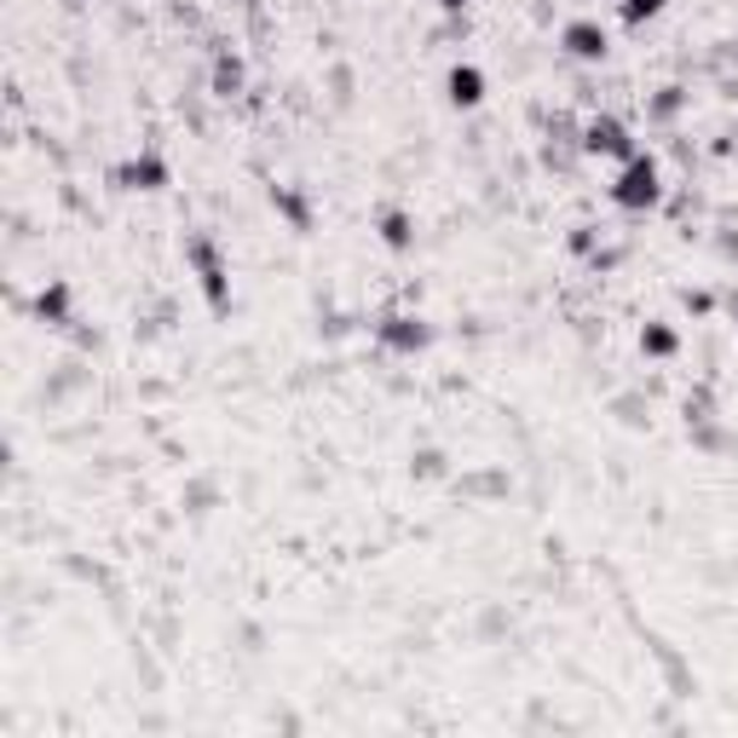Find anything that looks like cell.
Here are the masks:
<instances>
[{
	"label": "cell",
	"instance_id": "obj_1",
	"mask_svg": "<svg viewBox=\"0 0 738 738\" xmlns=\"http://www.w3.org/2000/svg\"><path fill=\"white\" fill-rule=\"evenodd\" d=\"M184 265L197 272V289L209 300V312H231V265L214 231H191L184 237Z\"/></svg>",
	"mask_w": 738,
	"mask_h": 738
},
{
	"label": "cell",
	"instance_id": "obj_2",
	"mask_svg": "<svg viewBox=\"0 0 738 738\" xmlns=\"http://www.w3.org/2000/svg\"><path fill=\"white\" fill-rule=\"evenodd\" d=\"M611 202H618L623 214L658 209V202H664V168H658V156L634 151L623 168H618V179H611Z\"/></svg>",
	"mask_w": 738,
	"mask_h": 738
},
{
	"label": "cell",
	"instance_id": "obj_3",
	"mask_svg": "<svg viewBox=\"0 0 738 738\" xmlns=\"http://www.w3.org/2000/svg\"><path fill=\"white\" fill-rule=\"evenodd\" d=\"M376 341H381V353H393V358H416V353H427V346L439 341V330L421 312H386L376 323Z\"/></svg>",
	"mask_w": 738,
	"mask_h": 738
},
{
	"label": "cell",
	"instance_id": "obj_4",
	"mask_svg": "<svg viewBox=\"0 0 738 738\" xmlns=\"http://www.w3.org/2000/svg\"><path fill=\"white\" fill-rule=\"evenodd\" d=\"M168 184H174V168H168V156L151 151V145L110 168V191H168Z\"/></svg>",
	"mask_w": 738,
	"mask_h": 738
},
{
	"label": "cell",
	"instance_id": "obj_5",
	"mask_svg": "<svg viewBox=\"0 0 738 738\" xmlns=\"http://www.w3.org/2000/svg\"><path fill=\"white\" fill-rule=\"evenodd\" d=\"M583 156L629 162V156H634V133L623 128L618 116H588V121H583Z\"/></svg>",
	"mask_w": 738,
	"mask_h": 738
},
{
	"label": "cell",
	"instance_id": "obj_6",
	"mask_svg": "<svg viewBox=\"0 0 738 738\" xmlns=\"http://www.w3.org/2000/svg\"><path fill=\"white\" fill-rule=\"evenodd\" d=\"M646 646H652V664L664 669V687H669V699H692L699 692V675H692V664L675 652V641H664L658 629H646Z\"/></svg>",
	"mask_w": 738,
	"mask_h": 738
},
{
	"label": "cell",
	"instance_id": "obj_7",
	"mask_svg": "<svg viewBox=\"0 0 738 738\" xmlns=\"http://www.w3.org/2000/svg\"><path fill=\"white\" fill-rule=\"evenodd\" d=\"M560 47H566V58H578V64H606L611 35L594 24V17H571V24L560 29Z\"/></svg>",
	"mask_w": 738,
	"mask_h": 738
},
{
	"label": "cell",
	"instance_id": "obj_8",
	"mask_svg": "<svg viewBox=\"0 0 738 738\" xmlns=\"http://www.w3.org/2000/svg\"><path fill=\"white\" fill-rule=\"evenodd\" d=\"M93 386V369H87V358H64L58 369H47V381H40V404L47 409H58V404H70L75 393H87Z\"/></svg>",
	"mask_w": 738,
	"mask_h": 738
},
{
	"label": "cell",
	"instance_id": "obj_9",
	"mask_svg": "<svg viewBox=\"0 0 738 738\" xmlns=\"http://www.w3.org/2000/svg\"><path fill=\"white\" fill-rule=\"evenodd\" d=\"M508 490H514V474H508V467H467V474H456V497L462 502H502Z\"/></svg>",
	"mask_w": 738,
	"mask_h": 738
},
{
	"label": "cell",
	"instance_id": "obj_10",
	"mask_svg": "<svg viewBox=\"0 0 738 738\" xmlns=\"http://www.w3.org/2000/svg\"><path fill=\"white\" fill-rule=\"evenodd\" d=\"M35 318L47 323V330H75V289L64 277H52L47 289L35 295Z\"/></svg>",
	"mask_w": 738,
	"mask_h": 738
},
{
	"label": "cell",
	"instance_id": "obj_11",
	"mask_svg": "<svg viewBox=\"0 0 738 738\" xmlns=\"http://www.w3.org/2000/svg\"><path fill=\"white\" fill-rule=\"evenodd\" d=\"M611 421L618 427H629V433H646L652 427V393L646 386H623V393H611Z\"/></svg>",
	"mask_w": 738,
	"mask_h": 738
},
{
	"label": "cell",
	"instance_id": "obj_12",
	"mask_svg": "<svg viewBox=\"0 0 738 738\" xmlns=\"http://www.w3.org/2000/svg\"><path fill=\"white\" fill-rule=\"evenodd\" d=\"M219 502H225V485H219V474H191V479H184V490H179V508H184L191 520H209Z\"/></svg>",
	"mask_w": 738,
	"mask_h": 738
},
{
	"label": "cell",
	"instance_id": "obj_13",
	"mask_svg": "<svg viewBox=\"0 0 738 738\" xmlns=\"http://www.w3.org/2000/svg\"><path fill=\"white\" fill-rule=\"evenodd\" d=\"M687 439H692V450H704V456H738V433H733V427H722V416L687 427Z\"/></svg>",
	"mask_w": 738,
	"mask_h": 738
},
{
	"label": "cell",
	"instance_id": "obj_14",
	"mask_svg": "<svg viewBox=\"0 0 738 738\" xmlns=\"http://www.w3.org/2000/svg\"><path fill=\"white\" fill-rule=\"evenodd\" d=\"M242 87H249V70H242V58H237V52H214L209 93H214V98H237Z\"/></svg>",
	"mask_w": 738,
	"mask_h": 738
},
{
	"label": "cell",
	"instance_id": "obj_15",
	"mask_svg": "<svg viewBox=\"0 0 738 738\" xmlns=\"http://www.w3.org/2000/svg\"><path fill=\"white\" fill-rule=\"evenodd\" d=\"M444 93H450V105H456V110H474L479 98H485V70L456 64V70L444 75Z\"/></svg>",
	"mask_w": 738,
	"mask_h": 738
},
{
	"label": "cell",
	"instance_id": "obj_16",
	"mask_svg": "<svg viewBox=\"0 0 738 738\" xmlns=\"http://www.w3.org/2000/svg\"><path fill=\"white\" fill-rule=\"evenodd\" d=\"M272 209L295 225V231H312V202H306V191H295V184H272Z\"/></svg>",
	"mask_w": 738,
	"mask_h": 738
},
{
	"label": "cell",
	"instance_id": "obj_17",
	"mask_svg": "<svg viewBox=\"0 0 738 738\" xmlns=\"http://www.w3.org/2000/svg\"><path fill=\"white\" fill-rule=\"evenodd\" d=\"M381 242L393 254H409L416 249V219H409L404 209H381Z\"/></svg>",
	"mask_w": 738,
	"mask_h": 738
},
{
	"label": "cell",
	"instance_id": "obj_18",
	"mask_svg": "<svg viewBox=\"0 0 738 738\" xmlns=\"http://www.w3.org/2000/svg\"><path fill=\"white\" fill-rule=\"evenodd\" d=\"M474 634H479L485 646H490V641H508V634H514V611H508V606H497V600H490V606H479Z\"/></svg>",
	"mask_w": 738,
	"mask_h": 738
},
{
	"label": "cell",
	"instance_id": "obj_19",
	"mask_svg": "<svg viewBox=\"0 0 738 738\" xmlns=\"http://www.w3.org/2000/svg\"><path fill=\"white\" fill-rule=\"evenodd\" d=\"M450 474V456L439 444H421V450H409V479H444Z\"/></svg>",
	"mask_w": 738,
	"mask_h": 738
},
{
	"label": "cell",
	"instance_id": "obj_20",
	"mask_svg": "<svg viewBox=\"0 0 738 738\" xmlns=\"http://www.w3.org/2000/svg\"><path fill=\"white\" fill-rule=\"evenodd\" d=\"M641 353L646 358H675V353H681V335H675L669 323H646V330H641Z\"/></svg>",
	"mask_w": 738,
	"mask_h": 738
},
{
	"label": "cell",
	"instance_id": "obj_21",
	"mask_svg": "<svg viewBox=\"0 0 738 738\" xmlns=\"http://www.w3.org/2000/svg\"><path fill=\"white\" fill-rule=\"evenodd\" d=\"M681 416H687V427H699V421H710V416H715V386H710V381L687 386V398H681Z\"/></svg>",
	"mask_w": 738,
	"mask_h": 738
},
{
	"label": "cell",
	"instance_id": "obj_22",
	"mask_svg": "<svg viewBox=\"0 0 738 738\" xmlns=\"http://www.w3.org/2000/svg\"><path fill=\"white\" fill-rule=\"evenodd\" d=\"M687 110V87H658L646 98V121H675Z\"/></svg>",
	"mask_w": 738,
	"mask_h": 738
},
{
	"label": "cell",
	"instance_id": "obj_23",
	"mask_svg": "<svg viewBox=\"0 0 738 738\" xmlns=\"http://www.w3.org/2000/svg\"><path fill=\"white\" fill-rule=\"evenodd\" d=\"M353 93H358V70L353 64H330V105L346 110V105H353Z\"/></svg>",
	"mask_w": 738,
	"mask_h": 738
},
{
	"label": "cell",
	"instance_id": "obj_24",
	"mask_svg": "<svg viewBox=\"0 0 738 738\" xmlns=\"http://www.w3.org/2000/svg\"><path fill=\"white\" fill-rule=\"evenodd\" d=\"M664 7H669V0H618V12H623V24H629V29L652 24V17H658Z\"/></svg>",
	"mask_w": 738,
	"mask_h": 738
},
{
	"label": "cell",
	"instance_id": "obj_25",
	"mask_svg": "<svg viewBox=\"0 0 738 738\" xmlns=\"http://www.w3.org/2000/svg\"><path fill=\"white\" fill-rule=\"evenodd\" d=\"M571 254H594V249H600V225H571Z\"/></svg>",
	"mask_w": 738,
	"mask_h": 738
},
{
	"label": "cell",
	"instance_id": "obj_26",
	"mask_svg": "<svg viewBox=\"0 0 738 738\" xmlns=\"http://www.w3.org/2000/svg\"><path fill=\"white\" fill-rule=\"evenodd\" d=\"M681 306H687L692 318H704V312H715V295L710 289H681Z\"/></svg>",
	"mask_w": 738,
	"mask_h": 738
},
{
	"label": "cell",
	"instance_id": "obj_27",
	"mask_svg": "<svg viewBox=\"0 0 738 738\" xmlns=\"http://www.w3.org/2000/svg\"><path fill=\"white\" fill-rule=\"evenodd\" d=\"M237 652H265V629L260 623H237Z\"/></svg>",
	"mask_w": 738,
	"mask_h": 738
},
{
	"label": "cell",
	"instance_id": "obj_28",
	"mask_svg": "<svg viewBox=\"0 0 738 738\" xmlns=\"http://www.w3.org/2000/svg\"><path fill=\"white\" fill-rule=\"evenodd\" d=\"M704 578H710V583H733V578H738V560H710Z\"/></svg>",
	"mask_w": 738,
	"mask_h": 738
},
{
	"label": "cell",
	"instance_id": "obj_29",
	"mask_svg": "<svg viewBox=\"0 0 738 738\" xmlns=\"http://www.w3.org/2000/svg\"><path fill=\"white\" fill-rule=\"evenodd\" d=\"M715 254L738 265V231H733V225H727V231H715Z\"/></svg>",
	"mask_w": 738,
	"mask_h": 738
},
{
	"label": "cell",
	"instance_id": "obj_30",
	"mask_svg": "<svg viewBox=\"0 0 738 738\" xmlns=\"http://www.w3.org/2000/svg\"><path fill=\"white\" fill-rule=\"evenodd\" d=\"M439 12H450V17H456V12H467V0H439Z\"/></svg>",
	"mask_w": 738,
	"mask_h": 738
},
{
	"label": "cell",
	"instance_id": "obj_31",
	"mask_svg": "<svg viewBox=\"0 0 738 738\" xmlns=\"http://www.w3.org/2000/svg\"><path fill=\"white\" fill-rule=\"evenodd\" d=\"M727 312H733V323H738V289H727Z\"/></svg>",
	"mask_w": 738,
	"mask_h": 738
},
{
	"label": "cell",
	"instance_id": "obj_32",
	"mask_svg": "<svg viewBox=\"0 0 738 738\" xmlns=\"http://www.w3.org/2000/svg\"><path fill=\"white\" fill-rule=\"evenodd\" d=\"M64 7H70V12H81V0H64Z\"/></svg>",
	"mask_w": 738,
	"mask_h": 738
}]
</instances>
